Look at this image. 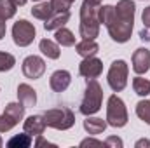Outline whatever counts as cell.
<instances>
[{"label":"cell","mask_w":150,"mask_h":148,"mask_svg":"<svg viewBox=\"0 0 150 148\" xmlns=\"http://www.w3.org/2000/svg\"><path fill=\"white\" fill-rule=\"evenodd\" d=\"M101 72H103V63L94 56L84 58V61L79 65V73L86 78H96L101 75Z\"/></svg>","instance_id":"9c48e42d"},{"label":"cell","mask_w":150,"mask_h":148,"mask_svg":"<svg viewBox=\"0 0 150 148\" xmlns=\"http://www.w3.org/2000/svg\"><path fill=\"white\" fill-rule=\"evenodd\" d=\"M107 124L112 127H124L127 124V110L124 101L117 96L112 94L107 103Z\"/></svg>","instance_id":"277c9868"},{"label":"cell","mask_w":150,"mask_h":148,"mask_svg":"<svg viewBox=\"0 0 150 148\" xmlns=\"http://www.w3.org/2000/svg\"><path fill=\"white\" fill-rule=\"evenodd\" d=\"M107 28H108L110 37H112L115 42L124 44V42H127V40L131 38L133 23H131V21H124V19H120V18H115Z\"/></svg>","instance_id":"52a82bcc"},{"label":"cell","mask_w":150,"mask_h":148,"mask_svg":"<svg viewBox=\"0 0 150 148\" xmlns=\"http://www.w3.org/2000/svg\"><path fill=\"white\" fill-rule=\"evenodd\" d=\"M5 113H9L11 117H14L18 122L23 118V115H25V106L21 105V103H9L7 106H5Z\"/></svg>","instance_id":"484cf974"},{"label":"cell","mask_w":150,"mask_h":148,"mask_svg":"<svg viewBox=\"0 0 150 148\" xmlns=\"http://www.w3.org/2000/svg\"><path fill=\"white\" fill-rule=\"evenodd\" d=\"M45 127H47V125H45V120H44V117H40V115H32V117H28V118L25 120V125H23L25 132L30 134V136H40Z\"/></svg>","instance_id":"7c38bea8"},{"label":"cell","mask_w":150,"mask_h":148,"mask_svg":"<svg viewBox=\"0 0 150 148\" xmlns=\"http://www.w3.org/2000/svg\"><path fill=\"white\" fill-rule=\"evenodd\" d=\"M115 18H117V12H115V7L113 5H103V7H100V11H98L100 23H103L105 26H108Z\"/></svg>","instance_id":"44dd1931"},{"label":"cell","mask_w":150,"mask_h":148,"mask_svg":"<svg viewBox=\"0 0 150 148\" xmlns=\"http://www.w3.org/2000/svg\"><path fill=\"white\" fill-rule=\"evenodd\" d=\"M5 35V19L0 16V38Z\"/></svg>","instance_id":"836d02e7"},{"label":"cell","mask_w":150,"mask_h":148,"mask_svg":"<svg viewBox=\"0 0 150 148\" xmlns=\"http://www.w3.org/2000/svg\"><path fill=\"white\" fill-rule=\"evenodd\" d=\"M105 147H113V148H122V140L117 138V136H110L107 141H105Z\"/></svg>","instance_id":"f546056e"},{"label":"cell","mask_w":150,"mask_h":148,"mask_svg":"<svg viewBox=\"0 0 150 148\" xmlns=\"http://www.w3.org/2000/svg\"><path fill=\"white\" fill-rule=\"evenodd\" d=\"M70 82H72V77H70V73L67 70H58V72H54L51 75L49 85H51V89L54 92H63V91L68 89Z\"/></svg>","instance_id":"8fae6325"},{"label":"cell","mask_w":150,"mask_h":148,"mask_svg":"<svg viewBox=\"0 0 150 148\" xmlns=\"http://www.w3.org/2000/svg\"><path fill=\"white\" fill-rule=\"evenodd\" d=\"M127 72H129V68H127L126 61L117 59V61L112 63V66L108 70V78H107L108 85L112 87V91L119 92V91H122L126 87V84H127Z\"/></svg>","instance_id":"5b68a950"},{"label":"cell","mask_w":150,"mask_h":148,"mask_svg":"<svg viewBox=\"0 0 150 148\" xmlns=\"http://www.w3.org/2000/svg\"><path fill=\"white\" fill-rule=\"evenodd\" d=\"M84 129H86L89 134H93V136L101 134V132L107 129V120L98 118V117H91V115H87V118L84 120Z\"/></svg>","instance_id":"e0dca14e"},{"label":"cell","mask_w":150,"mask_h":148,"mask_svg":"<svg viewBox=\"0 0 150 148\" xmlns=\"http://www.w3.org/2000/svg\"><path fill=\"white\" fill-rule=\"evenodd\" d=\"M45 125L58 129V131H67L75 124V115L68 108H52L44 113Z\"/></svg>","instance_id":"3957f363"},{"label":"cell","mask_w":150,"mask_h":148,"mask_svg":"<svg viewBox=\"0 0 150 148\" xmlns=\"http://www.w3.org/2000/svg\"><path fill=\"white\" fill-rule=\"evenodd\" d=\"M149 40H150V35H149Z\"/></svg>","instance_id":"ab89813d"},{"label":"cell","mask_w":150,"mask_h":148,"mask_svg":"<svg viewBox=\"0 0 150 148\" xmlns=\"http://www.w3.org/2000/svg\"><path fill=\"white\" fill-rule=\"evenodd\" d=\"M150 68V51L145 47H140L133 54V70L138 75L147 73Z\"/></svg>","instance_id":"30bf717a"},{"label":"cell","mask_w":150,"mask_h":148,"mask_svg":"<svg viewBox=\"0 0 150 148\" xmlns=\"http://www.w3.org/2000/svg\"><path fill=\"white\" fill-rule=\"evenodd\" d=\"M33 2H40V0H33Z\"/></svg>","instance_id":"f35d334b"},{"label":"cell","mask_w":150,"mask_h":148,"mask_svg":"<svg viewBox=\"0 0 150 148\" xmlns=\"http://www.w3.org/2000/svg\"><path fill=\"white\" fill-rule=\"evenodd\" d=\"M142 19H143V25H145V28H150V7H147V9L143 11V14H142Z\"/></svg>","instance_id":"d6a6232c"},{"label":"cell","mask_w":150,"mask_h":148,"mask_svg":"<svg viewBox=\"0 0 150 148\" xmlns=\"http://www.w3.org/2000/svg\"><path fill=\"white\" fill-rule=\"evenodd\" d=\"M115 12H117V18L124 19V21H134V2L131 0H120L115 7Z\"/></svg>","instance_id":"9a60e30c"},{"label":"cell","mask_w":150,"mask_h":148,"mask_svg":"<svg viewBox=\"0 0 150 148\" xmlns=\"http://www.w3.org/2000/svg\"><path fill=\"white\" fill-rule=\"evenodd\" d=\"M32 14H33V18H37V19L47 21V19L54 14V9H52L51 2H42V4H37V5L32 9Z\"/></svg>","instance_id":"d6986e66"},{"label":"cell","mask_w":150,"mask_h":148,"mask_svg":"<svg viewBox=\"0 0 150 148\" xmlns=\"http://www.w3.org/2000/svg\"><path fill=\"white\" fill-rule=\"evenodd\" d=\"M140 147H150V141L149 140H140V141H136V148Z\"/></svg>","instance_id":"e575fe53"},{"label":"cell","mask_w":150,"mask_h":148,"mask_svg":"<svg viewBox=\"0 0 150 148\" xmlns=\"http://www.w3.org/2000/svg\"><path fill=\"white\" fill-rule=\"evenodd\" d=\"M18 124V120L14 118V117H11L9 113H2L0 115V132H7V131H11L14 125Z\"/></svg>","instance_id":"83f0119b"},{"label":"cell","mask_w":150,"mask_h":148,"mask_svg":"<svg viewBox=\"0 0 150 148\" xmlns=\"http://www.w3.org/2000/svg\"><path fill=\"white\" fill-rule=\"evenodd\" d=\"M133 89L138 96H149L150 94V82L143 77H136L133 78Z\"/></svg>","instance_id":"7402d4cb"},{"label":"cell","mask_w":150,"mask_h":148,"mask_svg":"<svg viewBox=\"0 0 150 148\" xmlns=\"http://www.w3.org/2000/svg\"><path fill=\"white\" fill-rule=\"evenodd\" d=\"M0 147H2V138H0Z\"/></svg>","instance_id":"74e56055"},{"label":"cell","mask_w":150,"mask_h":148,"mask_svg":"<svg viewBox=\"0 0 150 148\" xmlns=\"http://www.w3.org/2000/svg\"><path fill=\"white\" fill-rule=\"evenodd\" d=\"M56 42L59 44V45H63V47H72V45H75V37L74 33L70 32V30H67V28H58L56 30Z\"/></svg>","instance_id":"ffe728a7"},{"label":"cell","mask_w":150,"mask_h":148,"mask_svg":"<svg viewBox=\"0 0 150 148\" xmlns=\"http://www.w3.org/2000/svg\"><path fill=\"white\" fill-rule=\"evenodd\" d=\"M87 2H91V4H96V5H100V4H101V0H87Z\"/></svg>","instance_id":"8d00e7d4"},{"label":"cell","mask_w":150,"mask_h":148,"mask_svg":"<svg viewBox=\"0 0 150 148\" xmlns=\"http://www.w3.org/2000/svg\"><path fill=\"white\" fill-rule=\"evenodd\" d=\"M16 4L12 0H0V16L4 19H11L16 14Z\"/></svg>","instance_id":"cb8c5ba5"},{"label":"cell","mask_w":150,"mask_h":148,"mask_svg":"<svg viewBox=\"0 0 150 148\" xmlns=\"http://www.w3.org/2000/svg\"><path fill=\"white\" fill-rule=\"evenodd\" d=\"M44 72H45V63H44L42 58H38V56L25 58V61H23V73H25V77L35 80V78H40L44 75Z\"/></svg>","instance_id":"ba28073f"},{"label":"cell","mask_w":150,"mask_h":148,"mask_svg":"<svg viewBox=\"0 0 150 148\" xmlns=\"http://www.w3.org/2000/svg\"><path fill=\"white\" fill-rule=\"evenodd\" d=\"M75 51H77V54L82 56V58H91V56H94V54L100 51V45H98L94 40L82 38V40L75 45Z\"/></svg>","instance_id":"5bb4252c"},{"label":"cell","mask_w":150,"mask_h":148,"mask_svg":"<svg viewBox=\"0 0 150 148\" xmlns=\"http://www.w3.org/2000/svg\"><path fill=\"white\" fill-rule=\"evenodd\" d=\"M12 38H14V44L19 47L30 45L35 38V26L28 23L26 19H19L12 26Z\"/></svg>","instance_id":"8992f818"},{"label":"cell","mask_w":150,"mask_h":148,"mask_svg":"<svg viewBox=\"0 0 150 148\" xmlns=\"http://www.w3.org/2000/svg\"><path fill=\"white\" fill-rule=\"evenodd\" d=\"M32 145V140H30V134H18L14 138H11L7 141V147L9 148H28Z\"/></svg>","instance_id":"603a6c76"},{"label":"cell","mask_w":150,"mask_h":148,"mask_svg":"<svg viewBox=\"0 0 150 148\" xmlns=\"http://www.w3.org/2000/svg\"><path fill=\"white\" fill-rule=\"evenodd\" d=\"M16 65V59L9 52H0V72H9Z\"/></svg>","instance_id":"4316f807"},{"label":"cell","mask_w":150,"mask_h":148,"mask_svg":"<svg viewBox=\"0 0 150 148\" xmlns=\"http://www.w3.org/2000/svg\"><path fill=\"white\" fill-rule=\"evenodd\" d=\"M136 115H138L143 122H147L150 125V101H147V99L140 101V103L136 105Z\"/></svg>","instance_id":"d4e9b609"},{"label":"cell","mask_w":150,"mask_h":148,"mask_svg":"<svg viewBox=\"0 0 150 148\" xmlns=\"http://www.w3.org/2000/svg\"><path fill=\"white\" fill-rule=\"evenodd\" d=\"M35 147H51V148H54L56 145H54V143H49V141H47V140H44V138H42V134H40V136H38V140L35 141Z\"/></svg>","instance_id":"1f68e13d"},{"label":"cell","mask_w":150,"mask_h":148,"mask_svg":"<svg viewBox=\"0 0 150 148\" xmlns=\"http://www.w3.org/2000/svg\"><path fill=\"white\" fill-rule=\"evenodd\" d=\"M75 0H51V5L54 9V12H68V9L72 7Z\"/></svg>","instance_id":"f1b7e54d"},{"label":"cell","mask_w":150,"mask_h":148,"mask_svg":"<svg viewBox=\"0 0 150 148\" xmlns=\"http://www.w3.org/2000/svg\"><path fill=\"white\" fill-rule=\"evenodd\" d=\"M12 2H14L16 5H25V4H26L28 0H12Z\"/></svg>","instance_id":"d590c367"},{"label":"cell","mask_w":150,"mask_h":148,"mask_svg":"<svg viewBox=\"0 0 150 148\" xmlns=\"http://www.w3.org/2000/svg\"><path fill=\"white\" fill-rule=\"evenodd\" d=\"M80 147H105V143L103 141H96L93 138H87V140L80 141Z\"/></svg>","instance_id":"4dcf8cb0"},{"label":"cell","mask_w":150,"mask_h":148,"mask_svg":"<svg viewBox=\"0 0 150 148\" xmlns=\"http://www.w3.org/2000/svg\"><path fill=\"white\" fill-rule=\"evenodd\" d=\"M70 19V12H54L45 23H44V28L47 32H52V30H58L61 26H65Z\"/></svg>","instance_id":"2e32d148"},{"label":"cell","mask_w":150,"mask_h":148,"mask_svg":"<svg viewBox=\"0 0 150 148\" xmlns=\"http://www.w3.org/2000/svg\"><path fill=\"white\" fill-rule=\"evenodd\" d=\"M18 98H19V103L25 108L33 106L37 103V94H35L33 87L28 85V84H19V87H18Z\"/></svg>","instance_id":"4fadbf2b"},{"label":"cell","mask_w":150,"mask_h":148,"mask_svg":"<svg viewBox=\"0 0 150 148\" xmlns=\"http://www.w3.org/2000/svg\"><path fill=\"white\" fill-rule=\"evenodd\" d=\"M40 51H42V54H44V56H47L49 59H58V58H59V54H61L59 45H58L56 42L49 40V38L40 40Z\"/></svg>","instance_id":"ac0fdd59"},{"label":"cell","mask_w":150,"mask_h":148,"mask_svg":"<svg viewBox=\"0 0 150 148\" xmlns=\"http://www.w3.org/2000/svg\"><path fill=\"white\" fill-rule=\"evenodd\" d=\"M101 101H103V89H101V85L94 78H87L86 94H84V99L80 103V113H84L86 117L87 115H94L101 108Z\"/></svg>","instance_id":"7a4b0ae2"},{"label":"cell","mask_w":150,"mask_h":148,"mask_svg":"<svg viewBox=\"0 0 150 148\" xmlns=\"http://www.w3.org/2000/svg\"><path fill=\"white\" fill-rule=\"evenodd\" d=\"M98 11L100 5L91 4L87 0H84L82 7H80V37L94 40L100 33V19H98Z\"/></svg>","instance_id":"6da1fadb"}]
</instances>
